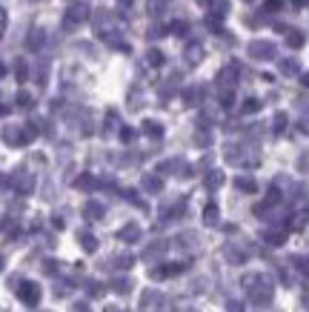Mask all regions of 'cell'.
Segmentation results:
<instances>
[{
  "instance_id": "cell-1",
  "label": "cell",
  "mask_w": 309,
  "mask_h": 312,
  "mask_svg": "<svg viewBox=\"0 0 309 312\" xmlns=\"http://www.w3.org/2000/svg\"><path fill=\"white\" fill-rule=\"evenodd\" d=\"M20 295H23V301H26V304H34L40 292H37V286H34V284H23V289H20Z\"/></svg>"
},
{
  "instance_id": "cell-2",
  "label": "cell",
  "mask_w": 309,
  "mask_h": 312,
  "mask_svg": "<svg viewBox=\"0 0 309 312\" xmlns=\"http://www.w3.org/2000/svg\"><path fill=\"white\" fill-rule=\"evenodd\" d=\"M0 269H3V261H0Z\"/></svg>"
}]
</instances>
